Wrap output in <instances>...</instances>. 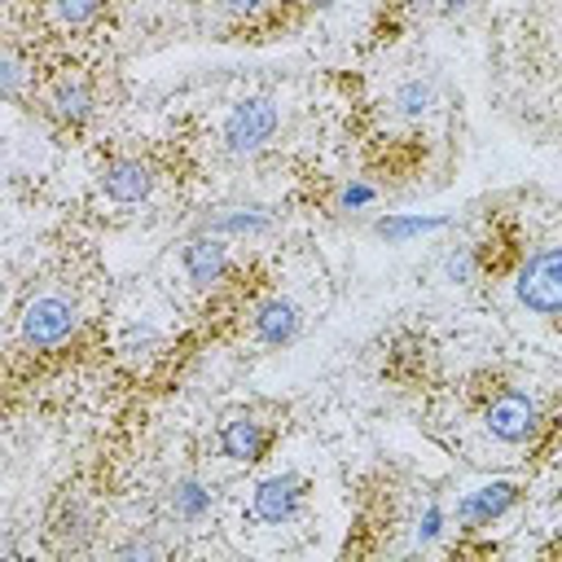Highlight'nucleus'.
<instances>
[{
	"mask_svg": "<svg viewBox=\"0 0 562 562\" xmlns=\"http://www.w3.org/2000/svg\"><path fill=\"white\" fill-rule=\"evenodd\" d=\"M48 110H53V119H57V123L79 127V123L92 114V88H88L83 79L61 75V79L48 88Z\"/></svg>",
	"mask_w": 562,
	"mask_h": 562,
	"instance_id": "f8f14e48",
	"label": "nucleus"
},
{
	"mask_svg": "<svg viewBox=\"0 0 562 562\" xmlns=\"http://www.w3.org/2000/svg\"><path fill=\"white\" fill-rule=\"evenodd\" d=\"M259 228H268L263 211H237V215H220L206 224V233H259Z\"/></svg>",
	"mask_w": 562,
	"mask_h": 562,
	"instance_id": "dca6fc26",
	"label": "nucleus"
},
{
	"mask_svg": "<svg viewBox=\"0 0 562 562\" xmlns=\"http://www.w3.org/2000/svg\"><path fill=\"white\" fill-rule=\"evenodd\" d=\"M391 105H395V114H404V119H422V114L435 105V79H430V75H413V79H404V83L395 88Z\"/></svg>",
	"mask_w": 562,
	"mask_h": 562,
	"instance_id": "ddd939ff",
	"label": "nucleus"
},
{
	"mask_svg": "<svg viewBox=\"0 0 562 562\" xmlns=\"http://www.w3.org/2000/svg\"><path fill=\"white\" fill-rule=\"evenodd\" d=\"M0 83H4V97L18 101V83H22V61L13 48H4V61H0Z\"/></svg>",
	"mask_w": 562,
	"mask_h": 562,
	"instance_id": "6ab92c4d",
	"label": "nucleus"
},
{
	"mask_svg": "<svg viewBox=\"0 0 562 562\" xmlns=\"http://www.w3.org/2000/svg\"><path fill=\"white\" fill-rule=\"evenodd\" d=\"M277 132V101L272 97H246L224 119V149L228 154H255Z\"/></svg>",
	"mask_w": 562,
	"mask_h": 562,
	"instance_id": "f03ea898",
	"label": "nucleus"
},
{
	"mask_svg": "<svg viewBox=\"0 0 562 562\" xmlns=\"http://www.w3.org/2000/svg\"><path fill=\"white\" fill-rule=\"evenodd\" d=\"M259 4H263V0H224V9H228V13H255Z\"/></svg>",
	"mask_w": 562,
	"mask_h": 562,
	"instance_id": "412c9836",
	"label": "nucleus"
},
{
	"mask_svg": "<svg viewBox=\"0 0 562 562\" xmlns=\"http://www.w3.org/2000/svg\"><path fill=\"white\" fill-rule=\"evenodd\" d=\"M373 198H378V189L364 184V180H351V184L338 189V206H342V211H360V206H369Z\"/></svg>",
	"mask_w": 562,
	"mask_h": 562,
	"instance_id": "a211bd4d",
	"label": "nucleus"
},
{
	"mask_svg": "<svg viewBox=\"0 0 562 562\" xmlns=\"http://www.w3.org/2000/svg\"><path fill=\"white\" fill-rule=\"evenodd\" d=\"M400 4H408V9H413V13H430V9H435V4H439V0H400Z\"/></svg>",
	"mask_w": 562,
	"mask_h": 562,
	"instance_id": "4be33fe9",
	"label": "nucleus"
},
{
	"mask_svg": "<svg viewBox=\"0 0 562 562\" xmlns=\"http://www.w3.org/2000/svg\"><path fill=\"white\" fill-rule=\"evenodd\" d=\"M211 509H215V487L211 483L189 474V479H176L167 487V514L176 522H202V518H211Z\"/></svg>",
	"mask_w": 562,
	"mask_h": 562,
	"instance_id": "9d476101",
	"label": "nucleus"
},
{
	"mask_svg": "<svg viewBox=\"0 0 562 562\" xmlns=\"http://www.w3.org/2000/svg\"><path fill=\"white\" fill-rule=\"evenodd\" d=\"M180 263H184V277H189L198 290H211V285H220L224 272H228V246H224L220 233H198V237L184 241Z\"/></svg>",
	"mask_w": 562,
	"mask_h": 562,
	"instance_id": "423d86ee",
	"label": "nucleus"
},
{
	"mask_svg": "<svg viewBox=\"0 0 562 562\" xmlns=\"http://www.w3.org/2000/svg\"><path fill=\"white\" fill-rule=\"evenodd\" d=\"M303 492H307L303 474L285 470V474H272V479H263V483L255 487V496H250V509H255V518H259V522H272V527H281V522H290V518L299 514V505H303Z\"/></svg>",
	"mask_w": 562,
	"mask_h": 562,
	"instance_id": "20e7f679",
	"label": "nucleus"
},
{
	"mask_svg": "<svg viewBox=\"0 0 562 562\" xmlns=\"http://www.w3.org/2000/svg\"><path fill=\"white\" fill-rule=\"evenodd\" d=\"M514 294L536 316H562V246L536 250L514 281Z\"/></svg>",
	"mask_w": 562,
	"mask_h": 562,
	"instance_id": "f257e3e1",
	"label": "nucleus"
},
{
	"mask_svg": "<svg viewBox=\"0 0 562 562\" xmlns=\"http://www.w3.org/2000/svg\"><path fill=\"white\" fill-rule=\"evenodd\" d=\"M281 4H294V0H281Z\"/></svg>",
	"mask_w": 562,
	"mask_h": 562,
	"instance_id": "5701e85b",
	"label": "nucleus"
},
{
	"mask_svg": "<svg viewBox=\"0 0 562 562\" xmlns=\"http://www.w3.org/2000/svg\"><path fill=\"white\" fill-rule=\"evenodd\" d=\"M75 307L66 303V299H57V294H40V299H31L26 307H22V316H18V325H22V338L31 342V347H57V342H66L70 334H75Z\"/></svg>",
	"mask_w": 562,
	"mask_h": 562,
	"instance_id": "7ed1b4c3",
	"label": "nucleus"
},
{
	"mask_svg": "<svg viewBox=\"0 0 562 562\" xmlns=\"http://www.w3.org/2000/svg\"><path fill=\"white\" fill-rule=\"evenodd\" d=\"M97 9H101V0H53V13H57L66 26H83V22H92Z\"/></svg>",
	"mask_w": 562,
	"mask_h": 562,
	"instance_id": "f3484780",
	"label": "nucleus"
},
{
	"mask_svg": "<svg viewBox=\"0 0 562 562\" xmlns=\"http://www.w3.org/2000/svg\"><path fill=\"white\" fill-rule=\"evenodd\" d=\"M522 496V487L518 483H509V479H496V483H483V487H474L461 505H457V514H461V522H470V527H483V522H492V518H501L514 501Z\"/></svg>",
	"mask_w": 562,
	"mask_h": 562,
	"instance_id": "6e6552de",
	"label": "nucleus"
},
{
	"mask_svg": "<svg viewBox=\"0 0 562 562\" xmlns=\"http://www.w3.org/2000/svg\"><path fill=\"white\" fill-rule=\"evenodd\" d=\"M220 452L228 461H259L268 452V426L255 413H241L233 422H224L220 430Z\"/></svg>",
	"mask_w": 562,
	"mask_h": 562,
	"instance_id": "1a4fd4ad",
	"label": "nucleus"
},
{
	"mask_svg": "<svg viewBox=\"0 0 562 562\" xmlns=\"http://www.w3.org/2000/svg\"><path fill=\"white\" fill-rule=\"evenodd\" d=\"M101 189H105V198H114V202H145L149 198V189H154V171H149V162H140V158H127V154H119V158H110L105 167H101Z\"/></svg>",
	"mask_w": 562,
	"mask_h": 562,
	"instance_id": "0eeeda50",
	"label": "nucleus"
},
{
	"mask_svg": "<svg viewBox=\"0 0 562 562\" xmlns=\"http://www.w3.org/2000/svg\"><path fill=\"white\" fill-rule=\"evenodd\" d=\"M299 325H303V312H299V303H290V299H268V303L255 312V338L268 342V347H285V342L299 334Z\"/></svg>",
	"mask_w": 562,
	"mask_h": 562,
	"instance_id": "9b49d317",
	"label": "nucleus"
},
{
	"mask_svg": "<svg viewBox=\"0 0 562 562\" xmlns=\"http://www.w3.org/2000/svg\"><path fill=\"white\" fill-rule=\"evenodd\" d=\"M154 347H158V329H154V325H127V329H123L119 351H123L132 364L149 360V356H154Z\"/></svg>",
	"mask_w": 562,
	"mask_h": 562,
	"instance_id": "2eb2a0df",
	"label": "nucleus"
},
{
	"mask_svg": "<svg viewBox=\"0 0 562 562\" xmlns=\"http://www.w3.org/2000/svg\"><path fill=\"white\" fill-rule=\"evenodd\" d=\"M536 426H540V413H536V404L522 391H501L487 404V430L501 443H522V439L536 435Z\"/></svg>",
	"mask_w": 562,
	"mask_h": 562,
	"instance_id": "39448f33",
	"label": "nucleus"
},
{
	"mask_svg": "<svg viewBox=\"0 0 562 562\" xmlns=\"http://www.w3.org/2000/svg\"><path fill=\"white\" fill-rule=\"evenodd\" d=\"M158 553H162V544H149V540H127L119 549V558H158Z\"/></svg>",
	"mask_w": 562,
	"mask_h": 562,
	"instance_id": "aec40b11",
	"label": "nucleus"
},
{
	"mask_svg": "<svg viewBox=\"0 0 562 562\" xmlns=\"http://www.w3.org/2000/svg\"><path fill=\"white\" fill-rule=\"evenodd\" d=\"M435 228H443L439 215H386V220L373 224V233H378L382 241H391V246H400V241H408V237H422V233H435Z\"/></svg>",
	"mask_w": 562,
	"mask_h": 562,
	"instance_id": "4468645a",
	"label": "nucleus"
}]
</instances>
